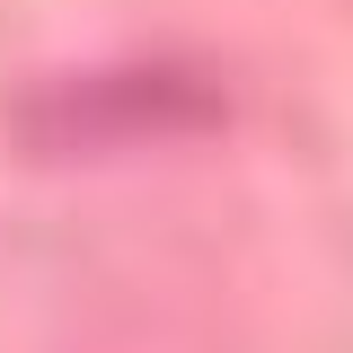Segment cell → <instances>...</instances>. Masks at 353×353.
<instances>
[{"instance_id": "obj_1", "label": "cell", "mask_w": 353, "mask_h": 353, "mask_svg": "<svg viewBox=\"0 0 353 353\" xmlns=\"http://www.w3.org/2000/svg\"><path fill=\"white\" fill-rule=\"evenodd\" d=\"M221 88L185 62H124V71H71V80H36L9 106V132L36 159H97V150H132V141H176V132H212Z\"/></svg>"}]
</instances>
